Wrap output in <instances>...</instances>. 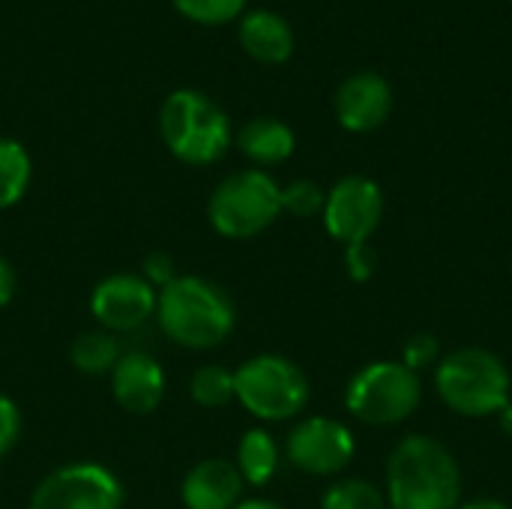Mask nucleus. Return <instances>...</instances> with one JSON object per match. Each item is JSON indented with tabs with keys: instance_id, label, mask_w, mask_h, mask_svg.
<instances>
[{
	"instance_id": "9d476101",
	"label": "nucleus",
	"mask_w": 512,
	"mask_h": 509,
	"mask_svg": "<svg viewBox=\"0 0 512 509\" xmlns=\"http://www.w3.org/2000/svg\"><path fill=\"white\" fill-rule=\"evenodd\" d=\"M285 453L288 462L309 477H336L351 465L357 441L354 432L333 417H306L288 432Z\"/></svg>"
},
{
	"instance_id": "412c9836",
	"label": "nucleus",
	"mask_w": 512,
	"mask_h": 509,
	"mask_svg": "<svg viewBox=\"0 0 512 509\" xmlns=\"http://www.w3.org/2000/svg\"><path fill=\"white\" fill-rule=\"evenodd\" d=\"M321 509H387V495L363 477H345L327 486Z\"/></svg>"
},
{
	"instance_id": "6ab92c4d",
	"label": "nucleus",
	"mask_w": 512,
	"mask_h": 509,
	"mask_svg": "<svg viewBox=\"0 0 512 509\" xmlns=\"http://www.w3.org/2000/svg\"><path fill=\"white\" fill-rule=\"evenodd\" d=\"M30 177H33V159L27 147L15 138L0 135V210L15 207L27 195Z\"/></svg>"
},
{
	"instance_id": "473e14b6",
	"label": "nucleus",
	"mask_w": 512,
	"mask_h": 509,
	"mask_svg": "<svg viewBox=\"0 0 512 509\" xmlns=\"http://www.w3.org/2000/svg\"><path fill=\"white\" fill-rule=\"evenodd\" d=\"M510 3H512V0H510Z\"/></svg>"
},
{
	"instance_id": "b1692460",
	"label": "nucleus",
	"mask_w": 512,
	"mask_h": 509,
	"mask_svg": "<svg viewBox=\"0 0 512 509\" xmlns=\"http://www.w3.org/2000/svg\"><path fill=\"white\" fill-rule=\"evenodd\" d=\"M402 363L411 369V372H423V369H432L441 363V342L438 336L432 333H417L405 342L402 348Z\"/></svg>"
},
{
	"instance_id": "f257e3e1",
	"label": "nucleus",
	"mask_w": 512,
	"mask_h": 509,
	"mask_svg": "<svg viewBox=\"0 0 512 509\" xmlns=\"http://www.w3.org/2000/svg\"><path fill=\"white\" fill-rule=\"evenodd\" d=\"M387 507L456 509L462 504V468L432 435H408L387 462Z\"/></svg>"
},
{
	"instance_id": "a211bd4d",
	"label": "nucleus",
	"mask_w": 512,
	"mask_h": 509,
	"mask_svg": "<svg viewBox=\"0 0 512 509\" xmlns=\"http://www.w3.org/2000/svg\"><path fill=\"white\" fill-rule=\"evenodd\" d=\"M123 357V345L120 336L96 327V330H84L72 345H69V363L75 372L87 375V378H99V375H111V369L117 366V360Z\"/></svg>"
},
{
	"instance_id": "423d86ee",
	"label": "nucleus",
	"mask_w": 512,
	"mask_h": 509,
	"mask_svg": "<svg viewBox=\"0 0 512 509\" xmlns=\"http://www.w3.org/2000/svg\"><path fill=\"white\" fill-rule=\"evenodd\" d=\"M312 396L306 372L282 354H258L234 369V402L261 423H285L306 411Z\"/></svg>"
},
{
	"instance_id": "7ed1b4c3",
	"label": "nucleus",
	"mask_w": 512,
	"mask_h": 509,
	"mask_svg": "<svg viewBox=\"0 0 512 509\" xmlns=\"http://www.w3.org/2000/svg\"><path fill=\"white\" fill-rule=\"evenodd\" d=\"M159 135L174 159L192 168L219 162L234 144L231 117L201 90L180 87L159 108Z\"/></svg>"
},
{
	"instance_id": "c756f323",
	"label": "nucleus",
	"mask_w": 512,
	"mask_h": 509,
	"mask_svg": "<svg viewBox=\"0 0 512 509\" xmlns=\"http://www.w3.org/2000/svg\"><path fill=\"white\" fill-rule=\"evenodd\" d=\"M234 509H285L276 501H267V498H249V501H240Z\"/></svg>"
},
{
	"instance_id": "1a4fd4ad",
	"label": "nucleus",
	"mask_w": 512,
	"mask_h": 509,
	"mask_svg": "<svg viewBox=\"0 0 512 509\" xmlns=\"http://www.w3.org/2000/svg\"><path fill=\"white\" fill-rule=\"evenodd\" d=\"M324 228L342 246L369 243L384 219V192L366 174H348L333 183L324 201Z\"/></svg>"
},
{
	"instance_id": "9b49d317",
	"label": "nucleus",
	"mask_w": 512,
	"mask_h": 509,
	"mask_svg": "<svg viewBox=\"0 0 512 509\" xmlns=\"http://www.w3.org/2000/svg\"><path fill=\"white\" fill-rule=\"evenodd\" d=\"M159 291L141 273H111L90 291V315L96 327L123 336L147 327L156 318Z\"/></svg>"
},
{
	"instance_id": "393cba45",
	"label": "nucleus",
	"mask_w": 512,
	"mask_h": 509,
	"mask_svg": "<svg viewBox=\"0 0 512 509\" xmlns=\"http://www.w3.org/2000/svg\"><path fill=\"white\" fill-rule=\"evenodd\" d=\"M375 249L369 243H357V246H345V273L351 282H369L375 276Z\"/></svg>"
},
{
	"instance_id": "aec40b11",
	"label": "nucleus",
	"mask_w": 512,
	"mask_h": 509,
	"mask_svg": "<svg viewBox=\"0 0 512 509\" xmlns=\"http://www.w3.org/2000/svg\"><path fill=\"white\" fill-rule=\"evenodd\" d=\"M189 396L198 408L216 411L234 402V369L222 363L198 366L189 378Z\"/></svg>"
},
{
	"instance_id": "39448f33",
	"label": "nucleus",
	"mask_w": 512,
	"mask_h": 509,
	"mask_svg": "<svg viewBox=\"0 0 512 509\" xmlns=\"http://www.w3.org/2000/svg\"><path fill=\"white\" fill-rule=\"evenodd\" d=\"M282 216V186L264 168H243L216 183L207 222L225 240H252Z\"/></svg>"
},
{
	"instance_id": "f3484780",
	"label": "nucleus",
	"mask_w": 512,
	"mask_h": 509,
	"mask_svg": "<svg viewBox=\"0 0 512 509\" xmlns=\"http://www.w3.org/2000/svg\"><path fill=\"white\" fill-rule=\"evenodd\" d=\"M234 465H237L246 486L264 489L279 471V444H276V438L261 426L243 432V438L237 441V462Z\"/></svg>"
},
{
	"instance_id": "bb28decb",
	"label": "nucleus",
	"mask_w": 512,
	"mask_h": 509,
	"mask_svg": "<svg viewBox=\"0 0 512 509\" xmlns=\"http://www.w3.org/2000/svg\"><path fill=\"white\" fill-rule=\"evenodd\" d=\"M18 438H21V411L6 393H0V459L12 453Z\"/></svg>"
},
{
	"instance_id": "4be33fe9",
	"label": "nucleus",
	"mask_w": 512,
	"mask_h": 509,
	"mask_svg": "<svg viewBox=\"0 0 512 509\" xmlns=\"http://www.w3.org/2000/svg\"><path fill=\"white\" fill-rule=\"evenodd\" d=\"M171 3L186 21H195L204 27H222V24L237 21L246 12L249 0H171Z\"/></svg>"
},
{
	"instance_id": "f8f14e48",
	"label": "nucleus",
	"mask_w": 512,
	"mask_h": 509,
	"mask_svg": "<svg viewBox=\"0 0 512 509\" xmlns=\"http://www.w3.org/2000/svg\"><path fill=\"white\" fill-rule=\"evenodd\" d=\"M111 399L132 417H150L162 408L168 393V375L162 363L147 351H123L111 369Z\"/></svg>"
},
{
	"instance_id": "dca6fc26",
	"label": "nucleus",
	"mask_w": 512,
	"mask_h": 509,
	"mask_svg": "<svg viewBox=\"0 0 512 509\" xmlns=\"http://www.w3.org/2000/svg\"><path fill=\"white\" fill-rule=\"evenodd\" d=\"M234 144L255 168H273L291 159L297 138L285 120L252 117L240 126V132H234Z\"/></svg>"
},
{
	"instance_id": "a878e982",
	"label": "nucleus",
	"mask_w": 512,
	"mask_h": 509,
	"mask_svg": "<svg viewBox=\"0 0 512 509\" xmlns=\"http://www.w3.org/2000/svg\"><path fill=\"white\" fill-rule=\"evenodd\" d=\"M141 276H144L156 291H162V288H168L180 273H177V264H174V258H171L168 252H150V255L141 261Z\"/></svg>"
},
{
	"instance_id": "2eb2a0df",
	"label": "nucleus",
	"mask_w": 512,
	"mask_h": 509,
	"mask_svg": "<svg viewBox=\"0 0 512 509\" xmlns=\"http://www.w3.org/2000/svg\"><path fill=\"white\" fill-rule=\"evenodd\" d=\"M237 39H240V48L264 66L288 63L294 54V42H297L288 18L273 9L243 12L237 24Z\"/></svg>"
},
{
	"instance_id": "2f4dec72",
	"label": "nucleus",
	"mask_w": 512,
	"mask_h": 509,
	"mask_svg": "<svg viewBox=\"0 0 512 509\" xmlns=\"http://www.w3.org/2000/svg\"><path fill=\"white\" fill-rule=\"evenodd\" d=\"M387 509H390V507H387Z\"/></svg>"
},
{
	"instance_id": "6e6552de",
	"label": "nucleus",
	"mask_w": 512,
	"mask_h": 509,
	"mask_svg": "<svg viewBox=\"0 0 512 509\" xmlns=\"http://www.w3.org/2000/svg\"><path fill=\"white\" fill-rule=\"evenodd\" d=\"M120 477L99 462L60 465L39 480L27 509H123Z\"/></svg>"
},
{
	"instance_id": "4468645a",
	"label": "nucleus",
	"mask_w": 512,
	"mask_h": 509,
	"mask_svg": "<svg viewBox=\"0 0 512 509\" xmlns=\"http://www.w3.org/2000/svg\"><path fill=\"white\" fill-rule=\"evenodd\" d=\"M243 477L228 459H201L180 483L186 509H234L243 501Z\"/></svg>"
},
{
	"instance_id": "20e7f679",
	"label": "nucleus",
	"mask_w": 512,
	"mask_h": 509,
	"mask_svg": "<svg viewBox=\"0 0 512 509\" xmlns=\"http://www.w3.org/2000/svg\"><path fill=\"white\" fill-rule=\"evenodd\" d=\"M507 363L486 348H459L435 366V390L441 402L459 417H498L512 399Z\"/></svg>"
},
{
	"instance_id": "0eeeda50",
	"label": "nucleus",
	"mask_w": 512,
	"mask_h": 509,
	"mask_svg": "<svg viewBox=\"0 0 512 509\" xmlns=\"http://www.w3.org/2000/svg\"><path fill=\"white\" fill-rule=\"evenodd\" d=\"M423 402L420 375L405 363L378 360L363 366L345 387V408L366 426H399Z\"/></svg>"
},
{
	"instance_id": "c85d7f7f",
	"label": "nucleus",
	"mask_w": 512,
	"mask_h": 509,
	"mask_svg": "<svg viewBox=\"0 0 512 509\" xmlns=\"http://www.w3.org/2000/svg\"><path fill=\"white\" fill-rule=\"evenodd\" d=\"M456 509H510L504 501H495V498H477V501H468V504H459Z\"/></svg>"
},
{
	"instance_id": "5701e85b",
	"label": "nucleus",
	"mask_w": 512,
	"mask_h": 509,
	"mask_svg": "<svg viewBox=\"0 0 512 509\" xmlns=\"http://www.w3.org/2000/svg\"><path fill=\"white\" fill-rule=\"evenodd\" d=\"M327 192L315 180H294L282 186V213H291L297 219H315L324 213Z\"/></svg>"
},
{
	"instance_id": "cd10ccee",
	"label": "nucleus",
	"mask_w": 512,
	"mask_h": 509,
	"mask_svg": "<svg viewBox=\"0 0 512 509\" xmlns=\"http://www.w3.org/2000/svg\"><path fill=\"white\" fill-rule=\"evenodd\" d=\"M15 291H18V276H15V267H12V264H9V261L0 255V309L12 303Z\"/></svg>"
},
{
	"instance_id": "7c9ffc66",
	"label": "nucleus",
	"mask_w": 512,
	"mask_h": 509,
	"mask_svg": "<svg viewBox=\"0 0 512 509\" xmlns=\"http://www.w3.org/2000/svg\"><path fill=\"white\" fill-rule=\"evenodd\" d=\"M498 426H501V432L512 438V399L498 411Z\"/></svg>"
},
{
	"instance_id": "ddd939ff",
	"label": "nucleus",
	"mask_w": 512,
	"mask_h": 509,
	"mask_svg": "<svg viewBox=\"0 0 512 509\" xmlns=\"http://www.w3.org/2000/svg\"><path fill=\"white\" fill-rule=\"evenodd\" d=\"M333 111L342 129L357 135L375 132L387 123L393 111V87L378 72H354L339 84L333 96Z\"/></svg>"
},
{
	"instance_id": "f03ea898",
	"label": "nucleus",
	"mask_w": 512,
	"mask_h": 509,
	"mask_svg": "<svg viewBox=\"0 0 512 509\" xmlns=\"http://www.w3.org/2000/svg\"><path fill=\"white\" fill-rule=\"evenodd\" d=\"M159 330L186 351H213L237 327L231 294L204 276H177L156 300Z\"/></svg>"
}]
</instances>
